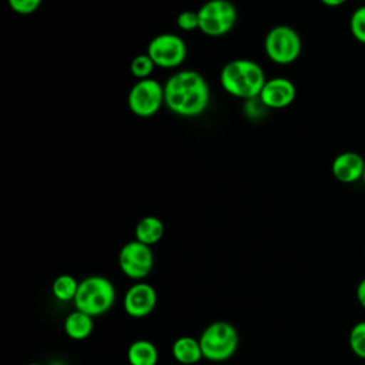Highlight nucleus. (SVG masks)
Here are the masks:
<instances>
[{"instance_id":"f257e3e1","label":"nucleus","mask_w":365,"mask_h":365,"mask_svg":"<svg viewBox=\"0 0 365 365\" xmlns=\"http://www.w3.org/2000/svg\"><path fill=\"white\" fill-rule=\"evenodd\" d=\"M210 103V87L194 70H180L164 84V106L180 117H197Z\"/></svg>"},{"instance_id":"f03ea898","label":"nucleus","mask_w":365,"mask_h":365,"mask_svg":"<svg viewBox=\"0 0 365 365\" xmlns=\"http://www.w3.org/2000/svg\"><path fill=\"white\" fill-rule=\"evenodd\" d=\"M267 81L264 68L250 58H234L224 64L220 84L225 93L242 100H254Z\"/></svg>"},{"instance_id":"7ed1b4c3","label":"nucleus","mask_w":365,"mask_h":365,"mask_svg":"<svg viewBox=\"0 0 365 365\" xmlns=\"http://www.w3.org/2000/svg\"><path fill=\"white\" fill-rule=\"evenodd\" d=\"M115 295V287L107 277L91 274L80 281L73 304L76 309H80L94 318L113 308Z\"/></svg>"},{"instance_id":"20e7f679","label":"nucleus","mask_w":365,"mask_h":365,"mask_svg":"<svg viewBox=\"0 0 365 365\" xmlns=\"http://www.w3.org/2000/svg\"><path fill=\"white\" fill-rule=\"evenodd\" d=\"M202 356L211 362H224L238 349L240 334L237 328L224 319L210 322L198 336Z\"/></svg>"},{"instance_id":"39448f33","label":"nucleus","mask_w":365,"mask_h":365,"mask_svg":"<svg viewBox=\"0 0 365 365\" xmlns=\"http://www.w3.org/2000/svg\"><path fill=\"white\" fill-rule=\"evenodd\" d=\"M264 50L267 57L279 66L294 63L301 51L302 41L295 29L285 24L271 27L264 38Z\"/></svg>"},{"instance_id":"423d86ee","label":"nucleus","mask_w":365,"mask_h":365,"mask_svg":"<svg viewBox=\"0 0 365 365\" xmlns=\"http://www.w3.org/2000/svg\"><path fill=\"white\" fill-rule=\"evenodd\" d=\"M198 30L208 37L230 33L237 23V9L230 0H208L197 10Z\"/></svg>"},{"instance_id":"0eeeda50","label":"nucleus","mask_w":365,"mask_h":365,"mask_svg":"<svg viewBox=\"0 0 365 365\" xmlns=\"http://www.w3.org/2000/svg\"><path fill=\"white\" fill-rule=\"evenodd\" d=\"M164 104V84L154 78L137 80L127 96L130 111L141 118L153 117Z\"/></svg>"},{"instance_id":"6e6552de","label":"nucleus","mask_w":365,"mask_h":365,"mask_svg":"<svg viewBox=\"0 0 365 365\" xmlns=\"http://www.w3.org/2000/svg\"><path fill=\"white\" fill-rule=\"evenodd\" d=\"M118 268L133 281H144L154 267V254L150 245L137 240L125 242L118 251Z\"/></svg>"},{"instance_id":"1a4fd4ad","label":"nucleus","mask_w":365,"mask_h":365,"mask_svg":"<svg viewBox=\"0 0 365 365\" xmlns=\"http://www.w3.org/2000/svg\"><path fill=\"white\" fill-rule=\"evenodd\" d=\"M145 53L155 67L175 68L184 63L187 57V46L175 33H160L148 41Z\"/></svg>"},{"instance_id":"9d476101","label":"nucleus","mask_w":365,"mask_h":365,"mask_svg":"<svg viewBox=\"0 0 365 365\" xmlns=\"http://www.w3.org/2000/svg\"><path fill=\"white\" fill-rule=\"evenodd\" d=\"M157 305V291L145 281H135L123 297L124 312L131 318H144L150 315Z\"/></svg>"},{"instance_id":"9b49d317","label":"nucleus","mask_w":365,"mask_h":365,"mask_svg":"<svg viewBox=\"0 0 365 365\" xmlns=\"http://www.w3.org/2000/svg\"><path fill=\"white\" fill-rule=\"evenodd\" d=\"M297 97L295 84L285 77L268 78L259 93L258 100L267 108H285L294 103Z\"/></svg>"},{"instance_id":"f8f14e48","label":"nucleus","mask_w":365,"mask_h":365,"mask_svg":"<svg viewBox=\"0 0 365 365\" xmlns=\"http://www.w3.org/2000/svg\"><path fill=\"white\" fill-rule=\"evenodd\" d=\"M335 180L344 184H352L362 180L365 171V160L355 151H344L338 154L331 164Z\"/></svg>"},{"instance_id":"ddd939ff","label":"nucleus","mask_w":365,"mask_h":365,"mask_svg":"<svg viewBox=\"0 0 365 365\" xmlns=\"http://www.w3.org/2000/svg\"><path fill=\"white\" fill-rule=\"evenodd\" d=\"M63 331L73 341L87 339L94 331V318L74 308L66 315L63 321Z\"/></svg>"},{"instance_id":"4468645a","label":"nucleus","mask_w":365,"mask_h":365,"mask_svg":"<svg viewBox=\"0 0 365 365\" xmlns=\"http://www.w3.org/2000/svg\"><path fill=\"white\" fill-rule=\"evenodd\" d=\"M171 355L181 365H194L204 358L200 339L190 335H182L174 339Z\"/></svg>"},{"instance_id":"2eb2a0df","label":"nucleus","mask_w":365,"mask_h":365,"mask_svg":"<svg viewBox=\"0 0 365 365\" xmlns=\"http://www.w3.org/2000/svg\"><path fill=\"white\" fill-rule=\"evenodd\" d=\"M128 365H157L158 349L150 339H135L127 348Z\"/></svg>"},{"instance_id":"dca6fc26","label":"nucleus","mask_w":365,"mask_h":365,"mask_svg":"<svg viewBox=\"0 0 365 365\" xmlns=\"http://www.w3.org/2000/svg\"><path fill=\"white\" fill-rule=\"evenodd\" d=\"M163 235H164V224L155 215H145L135 224L134 240L145 245L151 247L160 242Z\"/></svg>"},{"instance_id":"f3484780","label":"nucleus","mask_w":365,"mask_h":365,"mask_svg":"<svg viewBox=\"0 0 365 365\" xmlns=\"http://www.w3.org/2000/svg\"><path fill=\"white\" fill-rule=\"evenodd\" d=\"M78 284L80 281H77L73 275L60 274L51 282V294L60 302H73L78 291Z\"/></svg>"},{"instance_id":"a211bd4d","label":"nucleus","mask_w":365,"mask_h":365,"mask_svg":"<svg viewBox=\"0 0 365 365\" xmlns=\"http://www.w3.org/2000/svg\"><path fill=\"white\" fill-rule=\"evenodd\" d=\"M348 344L355 356L365 359V321H359L351 328Z\"/></svg>"},{"instance_id":"6ab92c4d","label":"nucleus","mask_w":365,"mask_h":365,"mask_svg":"<svg viewBox=\"0 0 365 365\" xmlns=\"http://www.w3.org/2000/svg\"><path fill=\"white\" fill-rule=\"evenodd\" d=\"M154 67H155V64L153 63V60L150 58V56H148L147 53L137 54V56L130 61V73H131L133 77H135L137 80L150 78V76H151Z\"/></svg>"},{"instance_id":"aec40b11","label":"nucleus","mask_w":365,"mask_h":365,"mask_svg":"<svg viewBox=\"0 0 365 365\" xmlns=\"http://www.w3.org/2000/svg\"><path fill=\"white\" fill-rule=\"evenodd\" d=\"M349 30L354 38L365 44V6L355 9L349 19Z\"/></svg>"},{"instance_id":"412c9836","label":"nucleus","mask_w":365,"mask_h":365,"mask_svg":"<svg viewBox=\"0 0 365 365\" xmlns=\"http://www.w3.org/2000/svg\"><path fill=\"white\" fill-rule=\"evenodd\" d=\"M175 24L182 31H192L198 30V14L192 10H184L178 13L175 19Z\"/></svg>"},{"instance_id":"4be33fe9","label":"nucleus","mask_w":365,"mask_h":365,"mask_svg":"<svg viewBox=\"0 0 365 365\" xmlns=\"http://www.w3.org/2000/svg\"><path fill=\"white\" fill-rule=\"evenodd\" d=\"M41 1L43 0H7V4L14 13L27 16L34 13L40 7Z\"/></svg>"},{"instance_id":"5701e85b","label":"nucleus","mask_w":365,"mask_h":365,"mask_svg":"<svg viewBox=\"0 0 365 365\" xmlns=\"http://www.w3.org/2000/svg\"><path fill=\"white\" fill-rule=\"evenodd\" d=\"M355 294H356V299H358L359 305L365 309V278H362V279L358 282Z\"/></svg>"},{"instance_id":"b1692460","label":"nucleus","mask_w":365,"mask_h":365,"mask_svg":"<svg viewBox=\"0 0 365 365\" xmlns=\"http://www.w3.org/2000/svg\"><path fill=\"white\" fill-rule=\"evenodd\" d=\"M324 6H328V7H339L342 6L344 3H346L348 0H319Z\"/></svg>"},{"instance_id":"393cba45","label":"nucleus","mask_w":365,"mask_h":365,"mask_svg":"<svg viewBox=\"0 0 365 365\" xmlns=\"http://www.w3.org/2000/svg\"><path fill=\"white\" fill-rule=\"evenodd\" d=\"M24 365H46V364H40V362H29V364H24Z\"/></svg>"},{"instance_id":"a878e982","label":"nucleus","mask_w":365,"mask_h":365,"mask_svg":"<svg viewBox=\"0 0 365 365\" xmlns=\"http://www.w3.org/2000/svg\"><path fill=\"white\" fill-rule=\"evenodd\" d=\"M362 180H364V182H365V171H364V177H362Z\"/></svg>"},{"instance_id":"bb28decb","label":"nucleus","mask_w":365,"mask_h":365,"mask_svg":"<svg viewBox=\"0 0 365 365\" xmlns=\"http://www.w3.org/2000/svg\"><path fill=\"white\" fill-rule=\"evenodd\" d=\"M362 1H365V0H362Z\"/></svg>"}]
</instances>
